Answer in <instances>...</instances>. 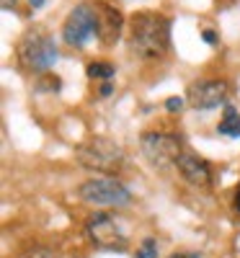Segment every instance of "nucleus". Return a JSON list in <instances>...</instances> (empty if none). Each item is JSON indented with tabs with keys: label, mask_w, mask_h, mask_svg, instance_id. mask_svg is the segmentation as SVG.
I'll list each match as a JSON object with an SVG mask.
<instances>
[{
	"label": "nucleus",
	"mask_w": 240,
	"mask_h": 258,
	"mask_svg": "<svg viewBox=\"0 0 240 258\" xmlns=\"http://www.w3.org/2000/svg\"><path fill=\"white\" fill-rule=\"evenodd\" d=\"M140 150H142V158L152 165V168H176V160L178 155L184 153V142L178 135L173 132H165V129H150L140 137Z\"/></svg>",
	"instance_id": "4"
},
{
	"label": "nucleus",
	"mask_w": 240,
	"mask_h": 258,
	"mask_svg": "<svg viewBox=\"0 0 240 258\" xmlns=\"http://www.w3.org/2000/svg\"><path fill=\"white\" fill-rule=\"evenodd\" d=\"M85 75H88L91 80H111L114 75H116V68L111 62H88V68H85Z\"/></svg>",
	"instance_id": "12"
},
{
	"label": "nucleus",
	"mask_w": 240,
	"mask_h": 258,
	"mask_svg": "<svg viewBox=\"0 0 240 258\" xmlns=\"http://www.w3.org/2000/svg\"><path fill=\"white\" fill-rule=\"evenodd\" d=\"M29 3H31V8H41V6L47 3V0H29Z\"/></svg>",
	"instance_id": "21"
},
{
	"label": "nucleus",
	"mask_w": 240,
	"mask_h": 258,
	"mask_svg": "<svg viewBox=\"0 0 240 258\" xmlns=\"http://www.w3.org/2000/svg\"><path fill=\"white\" fill-rule=\"evenodd\" d=\"M227 96L230 88L225 80H202L189 85L186 91V101L196 111H212V109H220V106H227Z\"/></svg>",
	"instance_id": "8"
},
{
	"label": "nucleus",
	"mask_w": 240,
	"mask_h": 258,
	"mask_svg": "<svg viewBox=\"0 0 240 258\" xmlns=\"http://www.w3.org/2000/svg\"><path fill=\"white\" fill-rule=\"evenodd\" d=\"M170 258H199V253H176V255H170Z\"/></svg>",
	"instance_id": "19"
},
{
	"label": "nucleus",
	"mask_w": 240,
	"mask_h": 258,
	"mask_svg": "<svg viewBox=\"0 0 240 258\" xmlns=\"http://www.w3.org/2000/svg\"><path fill=\"white\" fill-rule=\"evenodd\" d=\"M85 238L91 240L93 248L108 250V253L127 250V245H129V235L122 227V222L114 214H106V212H96L88 217V222H85Z\"/></svg>",
	"instance_id": "5"
},
{
	"label": "nucleus",
	"mask_w": 240,
	"mask_h": 258,
	"mask_svg": "<svg viewBox=\"0 0 240 258\" xmlns=\"http://www.w3.org/2000/svg\"><path fill=\"white\" fill-rule=\"evenodd\" d=\"M217 132L222 137H230V140H237L240 137V111L235 106H225L222 109V119L217 124Z\"/></svg>",
	"instance_id": "11"
},
{
	"label": "nucleus",
	"mask_w": 240,
	"mask_h": 258,
	"mask_svg": "<svg viewBox=\"0 0 240 258\" xmlns=\"http://www.w3.org/2000/svg\"><path fill=\"white\" fill-rule=\"evenodd\" d=\"M13 6V0H3V8H11Z\"/></svg>",
	"instance_id": "22"
},
{
	"label": "nucleus",
	"mask_w": 240,
	"mask_h": 258,
	"mask_svg": "<svg viewBox=\"0 0 240 258\" xmlns=\"http://www.w3.org/2000/svg\"><path fill=\"white\" fill-rule=\"evenodd\" d=\"M235 209H237V214H240V186H237V191H235Z\"/></svg>",
	"instance_id": "20"
},
{
	"label": "nucleus",
	"mask_w": 240,
	"mask_h": 258,
	"mask_svg": "<svg viewBox=\"0 0 240 258\" xmlns=\"http://www.w3.org/2000/svg\"><path fill=\"white\" fill-rule=\"evenodd\" d=\"M24 258H54V253H52L49 248H44V245H36V248H31Z\"/></svg>",
	"instance_id": "15"
},
{
	"label": "nucleus",
	"mask_w": 240,
	"mask_h": 258,
	"mask_svg": "<svg viewBox=\"0 0 240 258\" xmlns=\"http://www.w3.org/2000/svg\"><path fill=\"white\" fill-rule=\"evenodd\" d=\"M165 109H168L170 114H178V111H184V98H178V96H170V98H165Z\"/></svg>",
	"instance_id": "16"
},
{
	"label": "nucleus",
	"mask_w": 240,
	"mask_h": 258,
	"mask_svg": "<svg viewBox=\"0 0 240 258\" xmlns=\"http://www.w3.org/2000/svg\"><path fill=\"white\" fill-rule=\"evenodd\" d=\"M18 62L21 68H26L29 73H49L57 62V47H54V39L41 31V29H31L21 36L18 41Z\"/></svg>",
	"instance_id": "3"
},
{
	"label": "nucleus",
	"mask_w": 240,
	"mask_h": 258,
	"mask_svg": "<svg viewBox=\"0 0 240 258\" xmlns=\"http://www.w3.org/2000/svg\"><path fill=\"white\" fill-rule=\"evenodd\" d=\"M135 258H158V240L155 238H145L142 245L137 248Z\"/></svg>",
	"instance_id": "13"
},
{
	"label": "nucleus",
	"mask_w": 240,
	"mask_h": 258,
	"mask_svg": "<svg viewBox=\"0 0 240 258\" xmlns=\"http://www.w3.org/2000/svg\"><path fill=\"white\" fill-rule=\"evenodd\" d=\"M93 36H96V6H91V3L75 6L68 13V18H65L62 39L70 47H85Z\"/></svg>",
	"instance_id": "7"
},
{
	"label": "nucleus",
	"mask_w": 240,
	"mask_h": 258,
	"mask_svg": "<svg viewBox=\"0 0 240 258\" xmlns=\"http://www.w3.org/2000/svg\"><path fill=\"white\" fill-rule=\"evenodd\" d=\"M75 160L85 170H96L103 176H114L124 165V150L108 137H88L75 147Z\"/></svg>",
	"instance_id": "2"
},
{
	"label": "nucleus",
	"mask_w": 240,
	"mask_h": 258,
	"mask_svg": "<svg viewBox=\"0 0 240 258\" xmlns=\"http://www.w3.org/2000/svg\"><path fill=\"white\" fill-rule=\"evenodd\" d=\"M111 91H114V85H111V83H103L98 93H101V96H108V93H111Z\"/></svg>",
	"instance_id": "18"
},
{
	"label": "nucleus",
	"mask_w": 240,
	"mask_h": 258,
	"mask_svg": "<svg viewBox=\"0 0 240 258\" xmlns=\"http://www.w3.org/2000/svg\"><path fill=\"white\" fill-rule=\"evenodd\" d=\"M122 26H124V18L114 6L96 3V36L103 44H114L122 36Z\"/></svg>",
	"instance_id": "10"
},
{
	"label": "nucleus",
	"mask_w": 240,
	"mask_h": 258,
	"mask_svg": "<svg viewBox=\"0 0 240 258\" xmlns=\"http://www.w3.org/2000/svg\"><path fill=\"white\" fill-rule=\"evenodd\" d=\"M127 44L140 59H163L170 52V18L158 11H140L129 18Z\"/></svg>",
	"instance_id": "1"
},
{
	"label": "nucleus",
	"mask_w": 240,
	"mask_h": 258,
	"mask_svg": "<svg viewBox=\"0 0 240 258\" xmlns=\"http://www.w3.org/2000/svg\"><path fill=\"white\" fill-rule=\"evenodd\" d=\"M78 197L91 207H124L132 202V191L114 176H93L80 183Z\"/></svg>",
	"instance_id": "6"
},
{
	"label": "nucleus",
	"mask_w": 240,
	"mask_h": 258,
	"mask_svg": "<svg viewBox=\"0 0 240 258\" xmlns=\"http://www.w3.org/2000/svg\"><path fill=\"white\" fill-rule=\"evenodd\" d=\"M202 39L207 41V44H214V41H217V36H214V31H204V34H202Z\"/></svg>",
	"instance_id": "17"
},
{
	"label": "nucleus",
	"mask_w": 240,
	"mask_h": 258,
	"mask_svg": "<svg viewBox=\"0 0 240 258\" xmlns=\"http://www.w3.org/2000/svg\"><path fill=\"white\" fill-rule=\"evenodd\" d=\"M176 170L181 173L184 181H189L196 188H212V183H214V170H212L209 160L199 158L196 153H191V150H184L178 155Z\"/></svg>",
	"instance_id": "9"
},
{
	"label": "nucleus",
	"mask_w": 240,
	"mask_h": 258,
	"mask_svg": "<svg viewBox=\"0 0 240 258\" xmlns=\"http://www.w3.org/2000/svg\"><path fill=\"white\" fill-rule=\"evenodd\" d=\"M44 75H47L44 80H39V91H54V93H57V91H59V85H62V80H59L57 75L52 78L49 73H44Z\"/></svg>",
	"instance_id": "14"
}]
</instances>
